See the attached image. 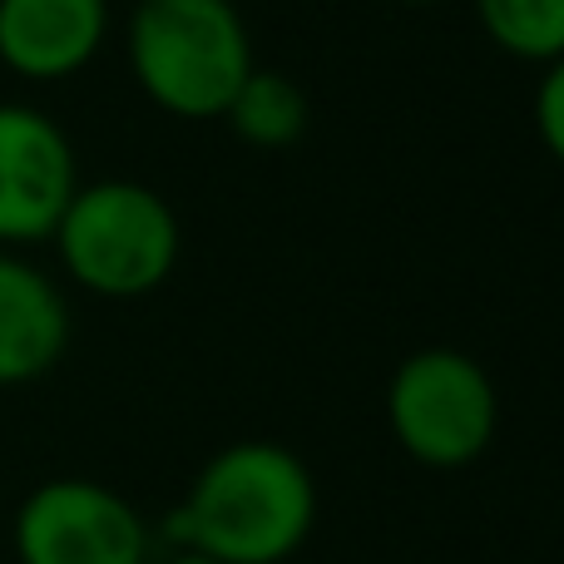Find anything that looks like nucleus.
<instances>
[{
	"label": "nucleus",
	"instance_id": "1",
	"mask_svg": "<svg viewBox=\"0 0 564 564\" xmlns=\"http://www.w3.org/2000/svg\"><path fill=\"white\" fill-rule=\"evenodd\" d=\"M317 525V480L278 441H234L204 460L184 506L164 520L178 550L218 564H282Z\"/></svg>",
	"mask_w": 564,
	"mask_h": 564
},
{
	"label": "nucleus",
	"instance_id": "2",
	"mask_svg": "<svg viewBox=\"0 0 564 564\" xmlns=\"http://www.w3.org/2000/svg\"><path fill=\"white\" fill-rule=\"evenodd\" d=\"M124 59L139 95L188 124L224 119L258 65L234 0H139L124 20Z\"/></svg>",
	"mask_w": 564,
	"mask_h": 564
},
{
	"label": "nucleus",
	"instance_id": "3",
	"mask_svg": "<svg viewBox=\"0 0 564 564\" xmlns=\"http://www.w3.org/2000/svg\"><path fill=\"white\" fill-rule=\"evenodd\" d=\"M50 243L65 278L89 297L134 302L178 273L184 224L159 188L139 178H95L75 188Z\"/></svg>",
	"mask_w": 564,
	"mask_h": 564
},
{
	"label": "nucleus",
	"instance_id": "4",
	"mask_svg": "<svg viewBox=\"0 0 564 564\" xmlns=\"http://www.w3.org/2000/svg\"><path fill=\"white\" fill-rule=\"evenodd\" d=\"M387 426L416 466H476L500 431L496 377L456 347L411 351L387 381Z\"/></svg>",
	"mask_w": 564,
	"mask_h": 564
},
{
	"label": "nucleus",
	"instance_id": "5",
	"mask_svg": "<svg viewBox=\"0 0 564 564\" xmlns=\"http://www.w3.org/2000/svg\"><path fill=\"white\" fill-rule=\"evenodd\" d=\"M10 545L20 564H149V520L105 480H40L15 510Z\"/></svg>",
	"mask_w": 564,
	"mask_h": 564
},
{
	"label": "nucleus",
	"instance_id": "6",
	"mask_svg": "<svg viewBox=\"0 0 564 564\" xmlns=\"http://www.w3.org/2000/svg\"><path fill=\"white\" fill-rule=\"evenodd\" d=\"M79 184V154L59 119L25 99H0V248L50 243Z\"/></svg>",
	"mask_w": 564,
	"mask_h": 564
},
{
	"label": "nucleus",
	"instance_id": "7",
	"mask_svg": "<svg viewBox=\"0 0 564 564\" xmlns=\"http://www.w3.org/2000/svg\"><path fill=\"white\" fill-rule=\"evenodd\" d=\"M109 25V0H0V65L25 85L75 79L105 50Z\"/></svg>",
	"mask_w": 564,
	"mask_h": 564
},
{
	"label": "nucleus",
	"instance_id": "8",
	"mask_svg": "<svg viewBox=\"0 0 564 564\" xmlns=\"http://www.w3.org/2000/svg\"><path fill=\"white\" fill-rule=\"evenodd\" d=\"M69 347V302L25 253L0 248V391L40 381Z\"/></svg>",
	"mask_w": 564,
	"mask_h": 564
},
{
	"label": "nucleus",
	"instance_id": "9",
	"mask_svg": "<svg viewBox=\"0 0 564 564\" xmlns=\"http://www.w3.org/2000/svg\"><path fill=\"white\" fill-rule=\"evenodd\" d=\"M224 119L248 149H268V154H273V149H292L302 134H307L312 109H307V95H302V85L292 75L253 65V75H248L243 85H238V95L228 99Z\"/></svg>",
	"mask_w": 564,
	"mask_h": 564
},
{
	"label": "nucleus",
	"instance_id": "10",
	"mask_svg": "<svg viewBox=\"0 0 564 564\" xmlns=\"http://www.w3.org/2000/svg\"><path fill=\"white\" fill-rule=\"evenodd\" d=\"M486 40L520 65H540L564 55V0H470Z\"/></svg>",
	"mask_w": 564,
	"mask_h": 564
},
{
	"label": "nucleus",
	"instance_id": "11",
	"mask_svg": "<svg viewBox=\"0 0 564 564\" xmlns=\"http://www.w3.org/2000/svg\"><path fill=\"white\" fill-rule=\"evenodd\" d=\"M535 134L545 144V154L564 169V55L550 59L540 69V85H535Z\"/></svg>",
	"mask_w": 564,
	"mask_h": 564
},
{
	"label": "nucleus",
	"instance_id": "12",
	"mask_svg": "<svg viewBox=\"0 0 564 564\" xmlns=\"http://www.w3.org/2000/svg\"><path fill=\"white\" fill-rule=\"evenodd\" d=\"M164 564H218V560H208V555H194V550H178V555H169Z\"/></svg>",
	"mask_w": 564,
	"mask_h": 564
},
{
	"label": "nucleus",
	"instance_id": "13",
	"mask_svg": "<svg viewBox=\"0 0 564 564\" xmlns=\"http://www.w3.org/2000/svg\"><path fill=\"white\" fill-rule=\"evenodd\" d=\"M397 6H416V10H426V6H446V0H397Z\"/></svg>",
	"mask_w": 564,
	"mask_h": 564
}]
</instances>
